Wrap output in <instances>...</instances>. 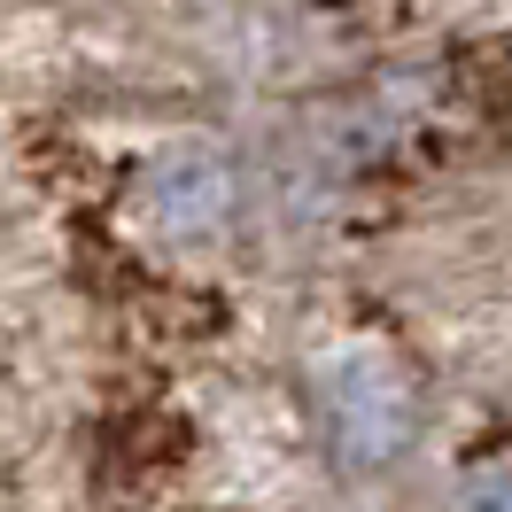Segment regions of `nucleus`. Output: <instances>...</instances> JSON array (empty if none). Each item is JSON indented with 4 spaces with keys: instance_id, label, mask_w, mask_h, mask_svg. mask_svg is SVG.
Masks as SVG:
<instances>
[{
    "instance_id": "1",
    "label": "nucleus",
    "mask_w": 512,
    "mask_h": 512,
    "mask_svg": "<svg viewBox=\"0 0 512 512\" xmlns=\"http://www.w3.org/2000/svg\"><path fill=\"white\" fill-rule=\"evenodd\" d=\"M326 412H334V435L350 450V466H388L412 443V381L373 342H357L326 365Z\"/></svg>"
},
{
    "instance_id": "2",
    "label": "nucleus",
    "mask_w": 512,
    "mask_h": 512,
    "mask_svg": "<svg viewBox=\"0 0 512 512\" xmlns=\"http://www.w3.org/2000/svg\"><path fill=\"white\" fill-rule=\"evenodd\" d=\"M148 210H156L163 233H218L225 210H233V171L210 148H171L148 171Z\"/></svg>"
},
{
    "instance_id": "3",
    "label": "nucleus",
    "mask_w": 512,
    "mask_h": 512,
    "mask_svg": "<svg viewBox=\"0 0 512 512\" xmlns=\"http://www.w3.org/2000/svg\"><path fill=\"white\" fill-rule=\"evenodd\" d=\"M458 512H512V474L505 466H497V474H474L458 489Z\"/></svg>"
}]
</instances>
